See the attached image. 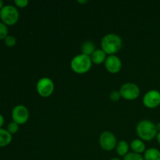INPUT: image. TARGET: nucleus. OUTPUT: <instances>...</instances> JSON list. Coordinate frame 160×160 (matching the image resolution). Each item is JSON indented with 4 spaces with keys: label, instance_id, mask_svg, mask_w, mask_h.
Listing matches in <instances>:
<instances>
[{
    "label": "nucleus",
    "instance_id": "16",
    "mask_svg": "<svg viewBox=\"0 0 160 160\" xmlns=\"http://www.w3.org/2000/svg\"><path fill=\"white\" fill-rule=\"evenodd\" d=\"M116 152H117V154L120 156H123L124 157L128 153L129 151L130 145L125 141H120L117 144V146H116Z\"/></svg>",
    "mask_w": 160,
    "mask_h": 160
},
{
    "label": "nucleus",
    "instance_id": "7",
    "mask_svg": "<svg viewBox=\"0 0 160 160\" xmlns=\"http://www.w3.org/2000/svg\"><path fill=\"white\" fill-rule=\"evenodd\" d=\"M117 141L116 136L110 131H104L99 137V145L105 151L109 152L117 146Z\"/></svg>",
    "mask_w": 160,
    "mask_h": 160
},
{
    "label": "nucleus",
    "instance_id": "27",
    "mask_svg": "<svg viewBox=\"0 0 160 160\" xmlns=\"http://www.w3.org/2000/svg\"><path fill=\"white\" fill-rule=\"evenodd\" d=\"M3 1H2V0H0V10H1L2 9L3 7Z\"/></svg>",
    "mask_w": 160,
    "mask_h": 160
},
{
    "label": "nucleus",
    "instance_id": "20",
    "mask_svg": "<svg viewBox=\"0 0 160 160\" xmlns=\"http://www.w3.org/2000/svg\"><path fill=\"white\" fill-rule=\"evenodd\" d=\"M7 131L10 133L11 134H16L19 131V124H17L15 122H11L8 124Z\"/></svg>",
    "mask_w": 160,
    "mask_h": 160
},
{
    "label": "nucleus",
    "instance_id": "1",
    "mask_svg": "<svg viewBox=\"0 0 160 160\" xmlns=\"http://www.w3.org/2000/svg\"><path fill=\"white\" fill-rule=\"evenodd\" d=\"M122 43L123 42L120 36L116 34H108L102 39L101 47L106 55L112 56L121 49Z\"/></svg>",
    "mask_w": 160,
    "mask_h": 160
},
{
    "label": "nucleus",
    "instance_id": "8",
    "mask_svg": "<svg viewBox=\"0 0 160 160\" xmlns=\"http://www.w3.org/2000/svg\"><path fill=\"white\" fill-rule=\"evenodd\" d=\"M12 118L17 124H24L29 119V111L23 105H17L12 109Z\"/></svg>",
    "mask_w": 160,
    "mask_h": 160
},
{
    "label": "nucleus",
    "instance_id": "5",
    "mask_svg": "<svg viewBox=\"0 0 160 160\" xmlns=\"http://www.w3.org/2000/svg\"><path fill=\"white\" fill-rule=\"evenodd\" d=\"M55 89L52 80L48 78H42L38 80L36 84V90L39 95L43 98H47L52 95Z\"/></svg>",
    "mask_w": 160,
    "mask_h": 160
},
{
    "label": "nucleus",
    "instance_id": "4",
    "mask_svg": "<svg viewBox=\"0 0 160 160\" xmlns=\"http://www.w3.org/2000/svg\"><path fill=\"white\" fill-rule=\"evenodd\" d=\"M18 9L16 6L12 5H6L2 7V9L0 10V18L2 20V23L6 25L12 26L14 25L19 20Z\"/></svg>",
    "mask_w": 160,
    "mask_h": 160
},
{
    "label": "nucleus",
    "instance_id": "3",
    "mask_svg": "<svg viewBox=\"0 0 160 160\" xmlns=\"http://www.w3.org/2000/svg\"><path fill=\"white\" fill-rule=\"evenodd\" d=\"M92 62L91 56L84 54L77 55L72 59L70 62V67L74 73L78 74H83L90 70L92 68Z\"/></svg>",
    "mask_w": 160,
    "mask_h": 160
},
{
    "label": "nucleus",
    "instance_id": "2",
    "mask_svg": "<svg viewBox=\"0 0 160 160\" xmlns=\"http://www.w3.org/2000/svg\"><path fill=\"white\" fill-rule=\"evenodd\" d=\"M136 132L141 140L145 142L153 140L158 134L156 124L148 120H142L138 123L136 127Z\"/></svg>",
    "mask_w": 160,
    "mask_h": 160
},
{
    "label": "nucleus",
    "instance_id": "6",
    "mask_svg": "<svg viewBox=\"0 0 160 160\" xmlns=\"http://www.w3.org/2000/svg\"><path fill=\"white\" fill-rule=\"evenodd\" d=\"M121 98L126 100H134L140 95V88L134 83H126L120 88Z\"/></svg>",
    "mask_w": 160,
    "mask_h": 160
},
{
    "label": "nucleus",
    "instance_id": "14",
    "mask_svg": "<svg viewBox=\"0 0 160 160\" xmlns=\"http://www.w3.org/2000/svg\"><path fill=\"white\" fill-rule=\"evenodd\" d=\"M145 160H160V151L156 148H150L144 153Z\"/></svg>",
    "mask_w": 160,
    "mask_h": 160
},
{
    "label": "nucleus",
    "instance_id": "9",
    "mask_svg": "<svg viewBox=\"0 0 160 160\" xmlns=\"http://www.w3.org/2000/svg\"><path fill=\"white\" fill-rule=\"evenodd\" d=\"M143 104L148 109H155L160 106V92L157 90L148 91L143 97Z\"/></svg>",
    "mask_w": 160,
    "mask_h": 160
},
{
    "label": "nucleus",
    "instance_id": "13",
    "mask_svg": "<svg viewBox=\"0 0 160 160\" xmlns=\"http://www.w3.org/2000/svg\"><path fill=\"white\" fill-rule=\"evenodd\" d=\"M131 148L132 149L133 152L141 154L145 152V145L143 141L141 139H134L131 143Z\"/></svg>",
    "mask_w": 160,
    "mask_h": 160
},
{
    "label": "nucleus",
    "instance_id": "28",
    "mask_svg": "<svg viewBox=\"0 0 160 160\" xmlns=\"http://www.w3.org/2000/svg\"><path fill=\"white\" fill-rule=\"evenodd\" d=\"M110 160H121V159H118V158H113V159H110Z\"/></svg>",
    "mask_w": 160,
    "mask_h": 160
},
{
    "label": "nucleus",
    "instance_id": "26",
    "mask_svg": "<svg viewBox=\"0 0 160 160\" xmlns=\"http://www.w3.org/2000/svg\"><path fill=\"white\" fill-rule=\"evenodd\" d=\"M78 2L80 3V4H84V3H88V0H85V1H79V0H78Z\"/></svg>",
    "mask_w": 160,
    "mask_h": 160
},
{
    "label": "nucleus",
    "instance_id": "22",
    "mask_svg": "<svg viewBox=\"0 0 160 160\" xmlns=\"http://www.w3.org/2000/svg\"><path fill=\"white\" fill-rule=\"evenodd\" d=\"M14 3H15V5L17 7L25 8L26 6H28L29 2H28V0H15V1H14Z\"/></svg>",
    "mask_w": 160,
    "mask_h": 160
},
{
    "label": "nucleus",
    "instance_id": "17",
    "mask_svg": "<svg viewBox=\"0 0 160 160\" xmlns=\"http://www.w3.org/2000/svg\"><path fill=\"white\" fill-rule=\"evenodd\" d=\"M123 160H145L144 157L141 154H138L135 152H128L123 157Z\"/></svg>",
    "mask_w": 160,
    "mask_h": 160
},
{
    "label": "nucleus",
    "instance_id": "10",
    "mask_svg": "<svg viewBox=\"0 0 160 160\" xmlns=\"http://www.w3.org/2000/svg\"><path fill=\"white\" fill-rule=\"evenodd\" d=\"M106 70L111 73H117L122 68V62L120 58L116 55L108 56L104 62Z\"/></svg>",
    "mask_w": 160,
    "mask_h": 160
},
{
    "label": "nucleus",
    "instance_id": "23",
    "mask_svg": "<svg viewBox=\"0 0 160 160\" xmlns=\"http://www.w3.org/2000/svg\"><path fill=\"white\" fill-rule=\"evenodd\" d=\"M3 124H4V117H3L2 115L0 114V128H2Z\"/></svg>",
    "mask_w": 160,
    "mask_h": 160
},
{
    "label": "nucleus",
    "instance_id": "24",
    "mask_svg": "<svg viewBox=\"0 0 160 160\" xmlns=\"http://www.w3.org/2000/svg\"><path fill=\"white\" fill-rule=\"evenodd\" d=\"M156 130H157L158 132H160V123H158L157 124H156Z\"/></svg>",
    "mask_w": 160,
    "mask_h": 160
},
{
    "label": "nucleus",
    "instance_id": "12",
    "mask_svg": "<svg viewBox=\"0 0 160 160\" xmlns=\"http://www.w3.org/2000/svg\"><path fill=\"white\" fill-rule=\"evenodd\" d=\"M12 142V134L7 130L0 128V147L9 145Z\"/></svg>",
    "mask_w": 160,
    "mask_h": 160
},
{
    "label": "nucleus",
    "instance_id": "11",
    "mask_svg": "<svg viewBox=\"0 0 160 160\" xmlns=\"http://www.w3.org/2000/svg\"><path fill=\"white\" fill-rule=\"evenodd\" d=\"M106 58H107V55L102 48L101 49H96L94 52L93 54L91 56L92 63L96 64V65L104 63Z\"/></svg>",
    "mask_w": 160,
    "mask_h": 160
},
{
    "label": "nucleus",
    "instance_id": "19",
    "mask_svg": "<svg viewBox=\"0 0 160 160\" xmlns=\"http://www.w3.org/2000/svg\"><path fill=\"white\" fill-rule=\"evenodd\" d=\"M5 45L7 47H13L17 44V39L12 35H8L6 38L4 39Z\"/></svg>",
    "mask_w": 160,
    "mask_h": 160
},
{
    "label": "nucleus",
    "instance_id": "21",
    "mask_svg": "<svg viewBox=\"0 0 160 160\" xmlns=\"http://www.w3.org/2000/svg\"><path fill=\"white\" fill-rule=\"evenodd\" d=\"M120 98H121V95H120V92H118V91H113V92L109 94V98L112 102L119 101Z\"/></svg>",
    "mask_w": 160,
    "mask_h": 160
},
{
    "label": "nucleus",
    "instance_id": "15",
    "mask_svg": "<svg viewBox=\"0 0 160 160\" xmlns=\"http://www.w3.org/2000/svg\"><path fill=\"white\" fill-rule=\"evenodd\" d=\"M96 50L95 48V45L93 42L92 41H86L81 45V51H82V54L86 55V56H91L93 54L94 52Z\"/></svg>",
    "mask_w": 160,
    "mask_h": 160
},
{
    "label": "nucleus",
    "instance_id": "25",
    "mask_svg": "<svg viewBox=\"0 0 160 160\" xmlns=\"http://www.w3.org/2000/svg\"><path fill=\"white\" fill-rule=\"evenodd\" d=\"M156 138H157L158 142H159V144L160 145V132H158L157 136H156Z\"/></svg>",
    "mask_w": 160,
    "mask_h": 160
},
{
    "label": "nucleus",
    "instance_id": "18",
    "mask_svg": "<svg viewBox=\"0 0 160 160\" xmlns=\"http://www.w3.org/2000/svg\"><path fill=\"white\" fill-rule=\"evenodd\" d=\"M8 36L7 25L2 22H0V40L5 39Z\"/></svg>",
    "mask_w": 160,
    "mask_h": 160
}]
</instances>
